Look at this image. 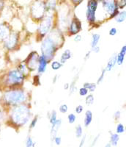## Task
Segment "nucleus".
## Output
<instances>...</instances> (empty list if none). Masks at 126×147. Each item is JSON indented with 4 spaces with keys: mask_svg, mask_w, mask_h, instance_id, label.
<instances>
[{
    "mask_svg": "<svg viewBox=\"0 0 126 147\" xmlns=\"http://www.w3.org/2000/svg\"><path fill=\"white\" fill-rule=\"evenodd\" d=\"M59 110L61 113H66L68 110V106L66 104H62L59 107Z\"/></svg>",
    "mask_w": 126,
    "mask_h": 147,
    "instance_id": "nucleus-30",
    "label": "nucleus"
},
{
    "mask_svg": "<svg viewBox=\"0 0 126 147\" xmlns=\"http://www.w3.org/2000/svg\"><path fill=\"white\" fill-rule=\"evenodd\" d=\"M86 19L90 24H94L96 20V16H95V12H92L90 10H86Z\"/></svg>",
    "mask_w": 126,
    "mask_h": 147,
    "instance_id": "nucleus-20",
    "label": "nucleus"
},
{
    "mask_svg": "<svg viewBox=\"0 0 126 147\" xmlns=\"http://www.w3.org/2000/svg\"><path fill=\"white\" fill-rule=\"evenodd\" d=\"M62 65L63 64L60 61H57V60H54L52 62V64H51V67H52V69L54 71L59 70L62 67Z\"/></svg>",
    "mask_w": 126,
    "mask_h": 147,
    "instance_id": "nucleus-25",
    "label": "nucleus"
},
{
    "mask_svg": "<svg viewBox=\"0 0 126 147\" xmlns=\"http://www.w3.org/2000/svg\"><path fill=\"white\" fill-rule=\"evenodd\" d=\"M115 21L117 23H122L126 19V11L125 10H123V11L118 13L117 15L115 17Z\"/></svg>",
    "mask_w": 126,
    "mask_h": 147,
    "instance_id": "nucleus-22",
    "label": "nucleus"
},
{
    "mask_svg": "<svg viewBox=\"0 0 126 147\" xmlns=\"http://www.w3.org/2000/svg\"><path fill=\"white\" fill-rule=\"evenodd\" d=\"M68 32L71 35L78 34L81 30V22L76 17L72 18L68 26Z\"/></svg>",
    "mask_w": 126,
    "mask_h": 147,
    "instance_id": "nucleus-9",
    "label": "nucleus"
},
{
    "mask_svg": "<svg viewBox=\"0 0 126 147\" xmlns=\"http://www.w3.org/2000/svg\"><path fill=\"white\" fill-rule=\"evenodd\" d=\"M25 145L27 147H33L35 146V142L34 139L32 138V137H31L30 136H27V139H26V141H25Z\"/></svg>",
    "mask_w": 126,
    "mask_h": 147,
    "instance_id": "nucleus-27",
    "label": "nucleus"
},
{
    "mask_svg": "<svg viewBox=\"0 0 126 147\" xmlns=\"http://www.w3.org/2000/svg\"><path fill=\"white\" fill-rule=\"evenodd\" d=\"M56 7V0H49L46 4V11L48 13H52L54 11Z\"/></svg>",
    "mask_w": 126,
    "mask_h": 147,
    "instance_id": "nucleus-19",
    "label": "nucleus"
},
{
    "mask_svg": "<svg viewBox=\"0 0 126 147\" xmlns=\"http://www.w3.org/2000/svg\"><path fill=\"white\" fill-rule=\"evenodd\" d=\"M72 57V52L70 49H65L64 52L62 53L60 56V62L62 64L65 63L68 60H70Z\"/></svg>",
    "mask_w": 126,
    "mask_h": 147,
    "instance_id": "nucleus-16",
    "label": "nucleus"
},
{
    "mask_svg": "<svg viewBox=\"0 0 126 147\" xmlns=\"http://www.w3.org/2000/svg\"><path fill=\"white\" fill-rule=\"evenodd\" d=\"M46 4L40 0H37L31 7V15L36 21H41L46 15Z\"/></svg>",
    "mask_w": 126,
    "mask_h": 147,
    "instance_id": "nucleus-5",
    "label": "nucleus"
},
{
    "mask_svg": "<svg viewBox=\"0 0 126 147\" xmlns=\"http://www.w3.org/2000/svg\"><path fill=\"white\" fill-rule=\"evenodd\" d=\"M81 38H82V36H81V35H80V34H76V35H75L74 37V41L76 42H80L81 40Z\"/></svg>",
    "mask_w": 126,
    "mask_h": 147,
    "instance_id": "nucleus-40",
    "label": "nucleus"
},
{
    "mask_svg": "<svg viewBox=\"0 0 126 147\" xmlns=\"http://www.w3.org/2000/svg\"><path fill=\"white\" fill-rule=\"evenodd\" d=\"M88 91L89 90L86 88L84 87V86L82 88H79V90H78V93H79V95L81 96H86L88 94Z\"/></svg>",
    "mask_w": 126,
    "mask_h": 147,
    "instance_id": "nucleus-34",
    "label": "nucleus"
},
{
    "mask_svg": "<svg viewBox=\"0 0 126 147\" xmlns=\"http://www.w3.org/2000/svg\"><path fill=\"white\" fill-rule=\"evenodd\" d=\"M81 142H80V144H79V146L81 147L83 146L84 144L85 143V140H86V136H82V137L81 138Z\"/></svg>",
    "mask_w": 126,
    "mask_h": 147,
    "instance_id": "nucleus-41",
    "label": "nucleus"
},
{
    "mask_svg": "<svg viewBox=\"0 0 126 147\" xmlns=\"http://www.w3.org/2000/svg\"><path fill=\"white\" fill-rule=\"evenodd\" d=\"M76 120V116L74 113H70L68 115V121L70 124H73Z\"/></svg>",
    "mask_w": 126,
    "mask_h": 147,
    "instance_id": "nucleus-33",
    "label": "nucleus"
},
{
    "mask_svg": "<svg viewBox=\"0 0 126 147\" xmlns=\"http://www.w3.org/2000/svg\"><path fill=\"white\" fill-rule=\"evenodd\" d=\"M64 44L63 34L60 30H52L43 38L40 46L41 55L50 61Z\"/></svg>",
    "mask_w": 126,
    "mask_h": 147,
    "instance_id": "nucleus-1",
    "label": "nucleus"
},
{
    "mask_svg": "<svg viewBox=\"0 0 126 147\" xmlns=\"http://www.w3.org/2000/svg\"><path fill=\"white\" fill-rule=\"evenodd\" d=\"M119 140V136L117 133H111V136H110V141L109 143L111 144V146H116L117 145L118 142Z\"/></svg>",
    "mask_w": 126,
    "mask_h": 147,
    "instance_id": "nucleus-21",
    "label": "nucleus"
},
{
    "mask_svg": "<svg viewBox=\"0 0 126 147\" xmlns=\"http://www.w3.org/2000/svg\"><path fill=\"white\" fill-rule=\"evenodd\" d=\"M69 87H70V85H69V83H65V85H64V88H65V90H68V89H69Z\"/></svg>",
    "mask_w": 126,
    "mask_h": 147,
    "instance_id": "nucleus-45",
    "label": "nucleus"
},
{
    "mask_svg": "<svg viewBox=\"0 0 126 147\" xmlns=\"http://www.w3.org/2000/svg\"><path fill=\"white\" fill-rule=\"evenodd\" d=\"M10 34V29L5 24H0V40H4L7 38Z\"/></svg>",
    "mask_w": 126,
    "mask_h": 147,
    "instance_id": "nucleus-13",
    "label": "nucleus"
},
{
    "mask_svg": "<svg viewBox=\"0 0 126 147\" xmlns=\"http://www.w3.org/2000/svg\"><path fill=\"white\" fill-rule=\"evenodd\" d=\"M92 113L90 110H86V113H85L84 120L85 127H89L92 123Z\"/></svg>",
    "mask_w": 126,
    "mask_h": 147,
    "instance_id": "nucleus-17",
    "label": "nucleus"
},
{
    "mask_svg": "<svg viewBox=\"0 0 126 147\" xmlns=\"http://www.w3.org/2000/svg\"><path fill=\"white\" fill-rule=\"evenodd\" d=\"M120 111H117L116 113H115V115H114V116H115V120H118V119H119V118H120Z\"/></svg>",
    "mask_w": 126,
    "mask_h": 147,
    "instance_id": "nucleus-42",
    "label": "nucleus"
},
{
    "mask_svg": "<svg viewBox=\"0 0 126 147\" xmlns=\"http://www.w3.org/2000/svg\"><path fill=\"white\" fill-rule=\"evenodd\" d=\"M109 33V35H111V36H114V35H115L117 33V28H115V27H112V28L110 29Z\"/></svg>",
    "mask_w": 126,
    "mask_h": 147,
    "instance_id": "nucleus-39",
    "label": "nucleus"
},
{
    "mask_svg": "<svg viewBox=\"0 0 126 147\" xmlns=\"http://www.w3.org/2000/svg\"><path fill=\"white\" fill-rule=\"evenodd\" d=\"M94 96L92 94H89V95H86V99H85V103H86V105L90 106L92 105L93 103H94Z\"/></svg>",
    "mask_w": 126,
    "mask_h": 147,
    "instance_id": "nucleus-29",
    "label": "nucleus"
},
{
    "mask_svg": "<svg viewBox=\"0 0 126 147\" xmlns=\"http://www.w3.org/2000/svg\"><path fill=\"white\" fill-rule=\"evenodd\" d=\"M61 125L62 120L58 119L53 124H52V128H51V140H52V142H53L54 138L57 136V132H58Z\"/></svg>",
    "mask_w": 126,
    "mask_h": 147,
    "instance_id": "nucleus-12",
    "label": "nucleus"
},
{
    "mask_svg": "<svg viewBox=\"0 0 126 147\" xmlns=\"http://www.w3.org/2000/svg\"><path fill=\"white\" fill-rule=\"evenodd\" d=\"M32 117L30 108L24 104L14 106L10 114L12 123L18 127L25 126L29 121Z\"/></svg>",
    "mask_w": 126,
    "mask_h": 147,
    "instance_id": "nucleus-2",
    "label": "nucleus"
},
{
    "mask_svg": "<svg viewBox=\"0 0 126 147\" xmlns=\"http://www.w3.org/2000/svg\"><path fill=\"white\" fill-rule=\"evenodd\" d=\"M106 69H103V71H102V72H101V76L99 77V78L98 79L97 84H101L102 82H103V79H104V77H105V74H106Z\"/></svg>",
    "mask_w": 126,
    "mask_h": 147,
    "instance_id": "nucleus-36",
    "label": "nucleus"
},
{
    "mask_svg": "<svg viewBox=\"0 0 126 147\" xmlns=\"http://www.w3.org/2000/svg\"><path fill=\"white\" fill-rule=\"evenodd\" d=\"M98 138H99V135H98V136H97V137L95 138H94V142H93L92 145V146H94V144H95V143L97 142V140H98Z\"/></svg>",
    "mask_w": 126,
    "mask_h": 147,
    "instance_id": "nucleus-46",
    "label": "nucleus"
},
{
    "mask_svg": "<svg viewBox=\"0 0 126 147\" xmlns=\"http://www.w3.org/2000/svg\"><path fill=\"white\" fill-rule=\"evenodd\" d=\"M111 144H110V143H109V144H106V147H110V146H111Z\"/></svg>",
    "mask_w": 126,
    "mask_h": 147,
    "instance_id": "nucleus-49",
    "label": "nucleus"
},
{
    "mask_svg": "<svg viewBox=\"0 0 126 147\" xmlns=\"http://www.w3.org/2000/svg\"><path fill=\"white\" fill-rule=\"evenodd\" d=\"M84 110V107L82 105H78L76 107V108H75V112L77 114H81V113L83 112Z\"/></svg>",
    "mask_w": 126,
    "mask_h": 147,
    "instance_id": "nucleus-38",
    "label": "nucleus"
},
{
    "mask_svg": "<svg viewBox=\"0 0 126 147\" xmlns=\"http://www.w3.org/2000/svg\"><path fill=\"white\" fill-rule=\"evenodd\" d=\"M38 121V116H35L33 119H32V121L29 124V129H34L37 125V123Z\"/></svg>",
    "mask_w": 126,
    "mask_h": 147,
    "instance_id": "nucleus-31",
    "label": "nucleus"
},
{
    "mask_svg": "<svg viewBox=\"0 0 126 147\" xmlns=\"http://www.w3.org/2000/svg\"><path fill=\"white\" fill-rule=\"evenodd\" d=\"M25 79V74L18 69H13L8 72L7 76V84L12 86H18L23 83Z\"/></svg>",
    "mask_w": 126,
    "mask_h": 147,
    "instance_id": "nucleus-6",
    "label": "nucleus"
},
{
    "mask_svg": "<svg viewBox=\"0 0 126 147\" xmlns=\"http://www.w3.org/2000/svg\"><path fill=\"white\" fill-rule=\"evenodd\" d=\"M53 16L52 15V13H50L45 15V16L41 20L38 29V35L40 36V39H43L52 30L53 26Z\"/></svg>",
    "mask_w": 126,
    "mask_h": 147,
    "instance_id": "nucleus-4",
    "label": "nucleus"
},
{
    "mask_svg": "<svg viewBox=\"0 0 126 147\" xmlns=\"http://www.w3.org/2000/svg\"><path fill=\"white\" fill-rule=\"evenodd\" d=\"M2 116H3V115H2V111L0 110V120L2 119Z\"/></svg>",
    "mask_w": 126,
    "mask_h": 147,
    "instance_id": "nucleus-48",
    "label": "nucleus"
},
{
    "mask_svg": "<svg viewBox=\"0 0 126 147\" xmlns=\"http://www.w3.org/2000/svg\"><path fill=\"white\" fill-rule=\"evenodd\" d=\"M117 5L118 8H120V9L124 8L126 5V0H117Z\"/></svg>",
    "mask_w": 126,
    "mask_h": 147,
    "instance_id": "nucleus-35",
    "label": "nucleus"
},
{
    "mask_svg": "<svg viewBox=\"0 0 126 147\" xmlns=\"http://www.w3.org/2000/svg\"><path fill=\"white\" fill-rule=\"evenodd\" d=\"M75 134H76V137L77 138H81L83 136V128L81 125H78L76 127V130H75Z\"/></svg>",
    "mask_w": 126,
    "mask_h": 147,
    "instance_id": "nucleus-26",
    "label": "nucleus"
},
{
    "mask_svg": "<svg viewBox=\"0 0 126 147\" xmlns=\"http://www.w3.org/2000/svg\"><path fill=\"white\" fill-rule=\"evenodd\" d=\"M117 54H114V55L111 56V57L109 60L108 63H107V65H106V71H111V69L115 67V65H116L117 63Z\"/></svg>",
    "mask_w": 126,
    "mask_h": 147,
    "instance_id": "nucleus-15",
    "label": "nucleus"
},
{
    "mask_svg": "<svg viewBox=\"0 0 126 147\" xmlns=\"http://www.w3.org/2000/svg\"><path fill=\"white\" fill-rule=\"evenodd\" d=\"M103 7L111 18H115L119 13L116 0H102Z\"/></svg>",
    "mask_w": 126,
    "mask_h": 147,
    "instance_id": "nucleus-7",
    "label": "nucleus"
},
{
    "mask_svg": "<svg viewBox=\"0 0 126 147\" xmlns=\"http://www.w3.org/2000/svg\"><path fill=\"white\" fill-rule=\"evenodd\" d=\"M125 130H126V128H125Z\"/></svg>",
    "mask_w": 126,
    "mask_h": 147,
    "instance_id": "nucleus-50",
    "label": "nucleus"
},
{
    "mask_svg": "<svg viewBox=\"0 0 126 147\" xmlns=\"http://www.w3.org/2000/svg\"><path fill=\"white\" fill-rule=\"evenodd\" d=\"M92 50L94 52H95V53H98V52H99L100 51V47L97 45L96 47H93V48L92 49Z\"/></svg>",
    "mask_w": 126,
    "mask_h": 147,
    "instance_id": "nucleus-43",
    "label": "nucleus"
},
{
    "mask_svg": "<svg viewBox=\"0 0 126 147\" xmlns=\"http://www.w3.org/2000/svg\"><path fill=\"white\" fill-rule=\"evenodd\" d=\"M70 1H71L74 5H78V4L81 3L83 0H70Z\"/></svg>",
    "mask_w": 126,
    "mask_h": 147,
    "instance_id": "nucleus-44",
    "label": "nucleus"
},
{
    "mask_svg": "<svg viewBox=\"0 0 126 147\" xmlns=\"http://www.w3.org/2000/svg\"><path fill=\"white\" fill-rule=\"evenodd\" d=\"M48 61L46 57H45L43 55H40L38 60V65L37 68V71L38 72L39 74H42L46 71L47 66H48Z\"/></svg>",
    "mask_w": 126,
    "mask_h": 147,
    "instance_id": "nucleus-11",
    "label": "nucleus"
},
{
    "mask_svg": "<svg viewBox=\"0 0 126 147\" xmlns=\"http://www.w3.org/2000/svg\"><path fill=\"white\" fill-rule=\"evenodd\" d=\"M4 102L10 106H16L27 102V93L23 89L14 88L5 92L3 96Z\"/></svg>",
    "mask_w": 126,
    "mask_h": 147,
    "instance_id": "nucleus-3",
    "label": "nucleus"
},
{
    "mask_svg": "<svg viewBox=\"0 0 126 147\" xmlns=\"http://www.w3.org/2000/svg\"><path fill=\"white\" fill-rule=\"evenodd\" d=\"M2 7H3V3L0 1V10H1V9L2 8Z\"/></svg>",
    "mask_w": 126,
    "mask_h": 147,
    "instance_id": "nucleus-47",
    "label": "nucleus"
},
{
    "mask_svg": "<svg viewBox=\"0 0 126 147\" xmlns=\"http://www.w3.org/2000/svg\"><path fill=\"white\" fill-rule=\"evenodd\" d=\"M98 1L97 0H89L87 3V10L92 12H96L98 8Z\"/></svg>",
    "mask_w": 126,
    "mask_h": 147,
    "instance_id": "nucleus-18",
    "label": "nucleus"
},
{
    "mask_svg": "<svg viewBox=\"0 0 126 147\" xmlns=\"http://www.w3.org/2000/svg\"><path fill=\"white\" fill-rule=\"evenodd\" d=\"M100 38H101V35L98 33H94L92 35V40H91L92 49L98 45V43H99Z\"/></svg>",
    "mask_w": 126,
    "mask_h": 147,
    "instance_id": "nucleus-23",
    "label": "nucleus"
},
{
    "mask_svg": "<svg viewBox=\"0 0 126 147\" xmlns=\"http://www.w3.org/2000/svg\"><path fill=\"white\" fill-rule=\"evenodd\" d=\"M18 42V35L16 33H10L7 38L4 40L5 47L9 50L13 49Z\"/></svg>",
    "mask_w": 126,
    "mask_h": 147,
    "instance_id": "nucleus-10",
    "label": "nucleus"
},
{
    "mask_svg": "<svg viewBox=\"0 0 126 147\" xmlns=\"http://www.w3.org/2000/svg\"><path fill=\"white\" fill-rule=\"evenodd\" d=\"M125 130V127L123 126V124H118L117 126V128H116V132L117 134H121L123 133Z\"/></svg>",
    "mask_w": 126,
    "mask_h": 147,
    "instance_id": "nucleus-32",
    "label": "nucleus"
},
{
    "mask_svg": "<svg viewBox=\"0 0 126 147\" xmlns=\"http://www.w3.org/2000/svg\"><path fill=\"white\" fill-rule=\"evenodd\" d=\"M40 55L37 52H32L27 57V60L25 61V63L27 65V68L30 71H34L37 70L38 65V60Z\"/></svg>",
    "mask_w": 126,
    "mask_h": 147,
    "instance_id": "nucleus-8",
    "label": "nucleus"
},
{
    "mask_svg": "<svg viewBox=\"0 0 126 147\" xmlns=\"http://www.w3.org/2000/svg\"><path fill=\"white\" fill-rule=\"evenodd\" d=\"M126 55V45L123 46L122 47L121 50L119 52V53L118 54L117 56V63L118 65H122L124 62L125 57Z\"/></svg>",
    "mask_w": 126,
    "mask_h": 147,
    "instance_id": "nucleus-14",
    "label": "nucleus"
},
{
    "mask_svg": "<svg viewBox=\"0 0 126 147\" xmlns=\"http://www.w3.org/2000/svg\"><path fill=\"white\" fill-rule=\"evenodd\" d=\"M96 86L97 84L94 83V82H85V83L84 84V87L86 88L90 92L94 91L95 89H96Z\"/></svg>",
    "mask_w": 126,
    "mask_h": 147,
    "instance_id": "nucleus-24",
    "label": "nucleus"
},
{
    "mask_svg": "<svg viewBox=\"0 0 126 147\" xmlns=\"http://www.w3.org/2000/svg\"><path fill=\"white\" fill-rule=\"evenodd\" d=\"M48 119H49V122L51 125L53 124L56 120H57V113L55 110H53L51 113H50L49 117H48Z\"/></svg>",
    "mask_w": 126,
    "mask_h": 147,
    "instance_id": "nucleus-28",
    "label": "nucleus"
},
{
    "mask_svg": "<svg viewBox=\"0 0 126 147\" xmlns=\"http://www.w3.org/2000/svg\"><path fill=\"white\" fill-rule=\"evenodd\" d=\"M53 142L54 143V144H56V145L60 146V144H62V138L60 137V136H56V137L54 138V139Z\"/></svg>",
    "mask_w": 126,
    "mask_h": 147,
    "instance_id": "nucleus-37",
    "label": "nucleus"
}]
</instances>
